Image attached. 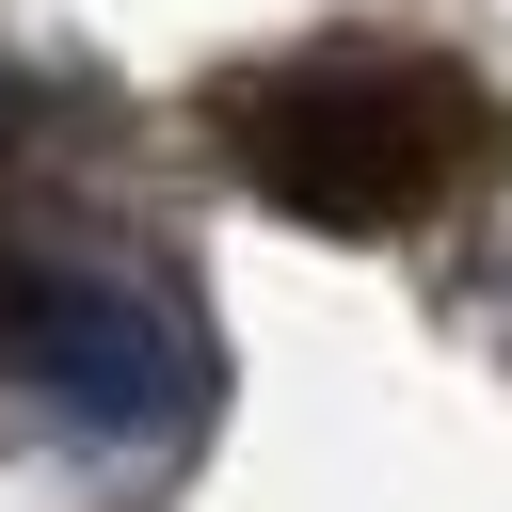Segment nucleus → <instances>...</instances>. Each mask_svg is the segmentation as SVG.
Instances as JSON below:
<instances>
[{"label":"nucleus","instance_id":"obj_1","mask_svg":"<svg viewBox=\"0 0 512 512\" xmlns=\"http://www.w3.org/2000/svg\"><path fill=\"white\" fill-rule=\"evenodd\" d=\"M224 144H240V176L288 224L384 240V224H432L496 160V112H480V80H448L416 48H304V64L224 96Z\"/></svg>","mask_w":512,"mask_h":512},{"label":"nucleus","instance_id":"obj_2","mask_svg":"<svg viewBox=\"0 0 512 512\" xmlns=\"http://www.w3.org/2000/svg\"><path fill=\"white\" fill-rule=\"evenodd\" d=\"M0 160H16V96H0Z\"/></svg>","mask_w":512,"mask_h":512}]
</instances>
